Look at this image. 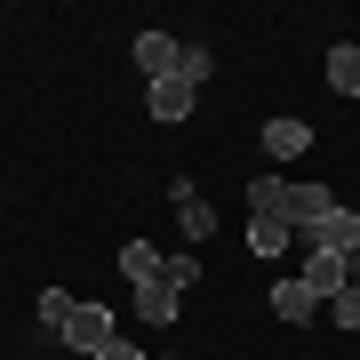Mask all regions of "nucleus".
Returning <instances> with one entry per match:
<instances>
[{
	"instance_id": "obj_14",
	"label": "nucleus",
	"mask_w": 360,
	"mask_h": 360,
	"mask_svg": "<svg viewBox=\"0 0 360 360\" xmlns=\"http://www.w3.org/2000/svg\"><path fill=\"white\" fill-rule=\"evenodd\" d=\"M176 80H184V89H193V96H200L208 80H217V56H208L200 40H184V56H176Z\"/></svg>"
},
{
	"instance_id": "obj_18",
	"label": "nucleus",
	"mask_w": 360,
	"mask_h": 360,
	"mask_svg": "<svg viewBox=\"0 0 360 360\" xmlns=\"http://www.w3.org/2000/svg\"><path fill=\"white\" fill-rule=\"evenodd\" d=\"M328 312H336V328H360V281H352L345 296H336V304H328Z\"/></svg>"
},
{
	"instance_id": "obj_2",
	"label": "nucleus",
	"mask_w": 360,
	"mask_h": 360,
	"mask_svg": "<svg viewBox=\"0 0 360 360\" xmlns=\"http://www.w3.org/2000/svg\"><path fill=\"white\" fill-rule=\"evenodd\" d=\"M56 336H65L72 352H89V360H96L104 345H112V304H72V321L56 328Z\"/></svg>"
},
{
	"instance_id": "obj_10",
	"label": "nucleus",
	"mask_w": 360,
	"mask_h": 360,
	"mask_svg": "<svg viewBox=\"0 0 360 360\" xmlns=\"http://www.w3.org/2000/svg\"><path fill=\"white\" fill-rule=\"evenodd\" d=\"M264 153H272V160L312 153V120H264Z\"/></svg>"
},
{
	"instance_id": "obj_16",
	"label": "nucleus",
	"mask_w": 360,
	"mask_h": 360,
	"mask_svg": "<svg viewBox=\"0 0 360 360\" xmlns=\"http://www.w3.org/2000/svg\"><path fill=\"white\" fill-rule=\"evenodd\" d=\"M72 321V296L65 288H40V328H65Z\"/></svg>"
},
{
	"instance_id": "obj_15",
	"label": "nucleus",
	"mask_w": 360,
	"mask_h": 360,
	"mask_svg": "<svg viewBox=\"0 0 360 360\" xmlns=\"http://www.w3.org/2000/svg\"><path fill=\"white\" fill-rule=\"evenodd\" d=\"M328 89L336 96H360V49H328Z\"/></svg>"
},
{
	"instance_id": "obj_8",
	"label": "nucleus",
	"mask_w": 360,
	"mask_h": 360,
	"mask_svg": "<svg viewBox=\"0 0 360 360\" xmlns=\"http://www.w3.org/2000/svg\"><path fill=\"white\" fill-rule=\"evenodd\" d=\"M176 312H184V296L168 288V281H144V288H136V321H144V328H168Z\"/></svg>"
},
{
	"instance_id": "obj_11",
	"label": "nucleus",
	"mask_w": 360,
	"mask_h": 360,
	"mask_svg": "<svg viewBox=\"0 0 360 360\" xmlns=\"http://www.w3.org/2000/svg\"><path fill=\"white\" fill-rule=\"evenodd\" d=\"M288 232H296L288 217H248V257H264V264H272V257L288 248Z\"/></svg>"
},
{
	"instance_id": "obj_1",
	"label": "nucleus",
	"mask_w": 360,
	"mask_h": 360,
	"mask_svg": "<svg viewBox=\"0 0 360 360\" xmlns=\"http://www.w3.org/2000/svg\"><path fill=\"white\" fill-rule=\"evenodd\" d=\"M296 281H304L312 296H321V304H336V296L352 288V257H336V248H312V257H304V272H296Z\"/></svg>"
},
{
	"instance_id": "obj_3",
	"label": "nucleus",
	"mask_w": 360,
	"mask_h": 360,
	"mask_svg": "<svg viewBox=\"0 0 360 360\" xmlns=\"http://www.w3.org/2000/svg\"><path fill=\"white\" fill-rule=\"evenodd\" d=\"M168 200H176V224L193 232V240H208V232H217V208H208V193L193 176H168Z\"/></svg>"
},
{
	"instance_id": "obj_13",
	"label": "nucleus",
	"mask_w": 360,
	"mask_h": 360,
	"mask_svg": "<svg viewBox=\"0 0 360 360\" xmlns=\"http://www.w3.org/2000/svg\"><path fill=\"white\" fill-rule=\"evenodd\" d=\"M160 264H168V257H160L153 240H129V248H120V281H136V288H144V281H160Z\"/></svg>"
},
{
	"instance_id": "obj_17",
	"label": "nucleus",
	"mask_w": 360,
	"mask_h": 360,
	"mask_svg": "<svg viewBox=\"0 0 360 360\" xmlns=\"http://www.w3.org/2000/svg\"><path fill=\"white\" fill-rule=\"evenodd\" d=\"M160 281H168V288H176V296H184V288H193V281H200V257H168V264H160Z\"/></svg>"
},
{
	"instance_id": "obj_5",
	"label": "nucleus",
	"mask_w": 360,
	"mask_h": 360,
	"mask_svg": "<svg viewBox=\"0 0 360 360\" xmlns=\"http://www.w3.org/2000/svg\"><path fill=\"white\" fill-rule=\"evenodd\" d=\"M328 217H336V193H328V184H296V200H288V224L312 240V232H321Z\"/></svg>"
},
{
	"instance_id": "obj_4",
	"label": "nucleus",
	"mask_w": 360,
	"mask_h": 360,
	"mask_svg": "<svg viewBox=\"0 0 360 360\" xmlns=\"http://www.w3.org/2000/svg\"><path fill=\"white\" fill-rule=\"evenodd\" d=\"M193 89H184V80H153V89H144V112L160 120V129H176V120H193Z\"/></svg>"
},
{
	"instance_id": "obj_9",
	"label": "nucleus",
	"mask_w": 360,
	"mask_h": 360,
	"mask_svg": "<svg viewBox=\"0 0 360 360\" xmlns=\"http://www.w3.org/2000/svg\"><path fill=\"white\" fill-rule=\"evenodd\" d=\"M272 312H281V321H288V328H304V321H312V312H321V296H312L304 281H272Z\"/></svg>"
},
{
	"instance_id": "obj_20",
	"label": "nucleus",
	"mask_w": 360,
	"mask_h": 360,
	"mask_svg": "<svg viewBox=\"0 0 360 360\" xmlns=\"http://www.w3.org/2000/svg\"><path fill=\"white\" fill-rule=\"evenodd\" d=\"M352 281H360V257H352Z\"/></svg>"
},
{
	"instance_id": "obj_7",
	"label": "nucleus",
	"mask_w": 360,
	"mask_h": 360,
	"mask_svg": "<svg viewBox=\"0 0 360 360\" xmlns=\"http://www.w3.org/2000/svg\"><path fill=\"white\" fill-rule=\"evenodd\" d=\"M288 200H296V184L281 176V168H264V176H248V208H257V217H288Z\"/></svg>"
},
{
	"instance_id": "obj_19",
	"label": "nucleus",
	"mask_w": 360,
	"mask_h": 360,
	"mask_svg": "<svg viewBox=\"0 0 360 360\" xmlns=\"http://www.w3.org/2000/svg\"><path fill=\"white\" fill-rule=\"evenodd\" d=\"M96 360H144V345H120V336H112V345H104Z\"/></svg>"
},
{
	"instance_id": "obj_12",
	"label": "nucleus",
	"mask_w": 360,
	"mask_h": 360,
	"mask_svg": "<svg viewBox=\"0 0 360 360\" xmlns=\"http://www.w3.org/2000/svg\"><path fill=\"white\" fill-rule=\"evenodd\" d=\"M312 248H336V257H360V217L352 208H336V217L312 232Z\"/></svg>"
},
{
	"instance_id": "obj_6",
	"label": "nucleus",
	"mask_w": 360,
	"mask_h": 360,
	"mask_svg": "<svg viewBox=\"0 0 360 360\" xmlns=\"http://www.w3.org/2000/svg\"><path fill=\"white\" fill-rule=\"evenodd\" d=\"M176 56H184V40H168V32H136V72H144V80H176Z\"/></svg>"
}]
</instances>
